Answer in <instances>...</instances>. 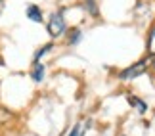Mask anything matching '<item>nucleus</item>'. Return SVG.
Instances as JSON below:
<instances>
[{
    "label": "nucleus",
    "instance_id": "obj_3",
    "mask_svg": "<svg viewBox=\"0 0 155 136\" xmlns=\"http://www.w3.org/2000/svg\"><path fill=\"white\" fill-rule=\"evenodd\" d=\"M25 14H27L29 19L35 21V23H40V21H42V12H40V8H38V6H35V4H29L27 6Z\"/></svg>",
    "mask_w": 155,
    "mask_h": 136
},
{
    "label": "nucleus",
    "instance_id": "obj_9",
    "mask_svg": "<svg viewBox=\"0 0 155 136\" xmlns=\"http://www.w3.org/2000/svg\"><path fill=\"white\" fill-rule=\"evenodd\" d=\"M79 38H81V29H71L69 31V44H77L79 42Z\"/></svg>",
    "mask_w": 155,
    "mask_h": 136
},
{
    "label": "nucleus",
    "instance_id": "obj_5",
    "mask_svg": "<svg viewBox=\"0 0 155 136\" xmlns=\"http://www.w3.org/2000/svg\"><path fill=\"white\" fill-rule=\"evenodd\" d=\"M127 100H128V104L132 105V108L138 109V113H146V109H147L146 102H142V100H140V98H136V96H128Z\"/></svg>",
    "mask_w": 155,
    "mask_h": 136
},
{
    "label": "nucleus",
    "instance_id": "obj_7",
    "mask_svg": "<svg viewBox=\"0 0 155 136\" xmlns=\"http://www.w3.org/2000/svg\"><path fill=\"white\" fill-rule=\"evenodd\" d=\"M84 8L90 12V15H94V17H98V15H100V10H98L96 0H84Z\"/></svg>",
    "mask_w": 155,
    "mask_h": 136
},
{
    "label": "nucleus",
    "instance_id": "obj_8",
    "mask_svg": "<svg viewBox=\"0 0 155 136\" xmlns=\"http://www.w3.org/2000/svg\"><path fill=\"white\" fill-rule=\"evenodd\" d=\"M147 52L155 56V27L150 31V37H147Z\"/></svg>",
    "mask_w": 155,
    "mask_h": 136
},
{
    "label": "nucleus",
    "instance_id": "obj_4",
    "mask_svg": "<svg viewBox=\"0 0 155 136\" xmlns=\"http://www.w3.org/2000/svg\"><path fill=\"white\" fill-rule=\"evenodd\" d=\"M31 77H33L35 82H40L44 79V65H42V63H35L33 71H31Z\"/></svg>",
    "mask_w": 155,
    "mask_h": 136
},
{
    "label": "nucleus",
    "instance_id": "obj_10",
    "mask_svg": "<svg viewBox=\"0 0 155 136\" xmlns=\"http://www.w3.org/2000/svg\"><path fill=\"white\" fill-rule=\"evenodd\" d=\"M50 50H52V44H46V46H42V48H40V50L37 52V54H35V63H37V61H38L42 56H46V54H48Z\"/></svg>",
    "mask_w": 155,
    "mask_h": 136
},
{
    "label": "nucleus",
    "instance_id": "obj_11",
    "mask_svg": "<svg viewBox=\"0 0 155 136\" xmlns=\"http://www.w3.org/2000/svg\"><path fill=\"white\" fill-rule=\"evenodd\" d=\"M4 12V0H0V14Z\"/></svg>",
    "mask_w": 155,
    "mask_h": 136
},
{
    "label": "nucleus",
    "instance_id": "obj_2",
    "mask_svg": "<svg viewBox=\"0 0 155 136\" xmlns=\"http://www.w3.org/2000/svg\"><path fill=\"white\" fill-rule=\"evenodd\" d=\"M147 67V61H138V63H134V65H130L127 69H123L121 73H119V79H123V81H130V79H136L138 75H142L146 71Z\"/></svg>",
    "mask_w": 155,
    "mask_h": 136
},
{
    "label": "nucleus",
    "instance_id": "obj_6",
    "mask_svg": "<svg viewBox=\"0 0 155 136\" xmlns=\"http://www.w3.org/2000/svg\"><path fill=\"white\" fill-rule=\"evenodd\" d=\"M84 127H86V123H84V121L77 123V125H75V127L67 132V136H82V134H84V131H86Z\"/></svg>",
    "mask_w": 155,
    "mask_h": 136
},
{
    "label": "nucleus",
    "instance_id": "obj_1",
    "mask_svg": "<svg viewBox=\"0 0 155 136\" xmlns=\"http://www.w3.org/2000/svg\"><path fill=\"white\" fill-rule=\"evenodd\" d=\"M48 33H50V37L54 38H58V37H61L63 31H65V19H63V12L59 10V12H54V14L50 15V21H48Z\"/></svg>",
    "mask_w": 155,
    "mask_h": 136
},
{
    "label": "nucleus",
    "instance_id": "obj_12",
    "mask_svg": "<svg viewBox=\"0 0 155 136\" xmlns=\"http://www.w3.org/2000/svg\"><path fill=\"white\" fill-rule=\"evenodd\" d=\"M153 69H155V56H153Z\"/></svg>",
    "mask_w": 155,
    "mask_h": 136
}]
</instances>
